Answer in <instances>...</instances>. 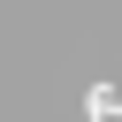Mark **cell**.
<instances>
[{
  "label": "cell",
  "mask_w": 122,
  "mask_h": 122,
  "mask_svg": "<svg viewBox=\"0 0 122 122\" xmlns=\"http://www.w3.org/2000/svg\"><path fill=\"white\" fill-rule=\"evenodd\" d=\"M84 122H122V92L114 84H92L84 92Z\"/></svg>",
  "instance_id": "6da1fadb"
}]
</instances>
